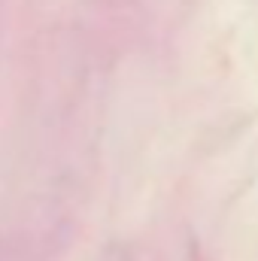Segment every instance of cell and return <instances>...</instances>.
<instances>
[]
</instances>
